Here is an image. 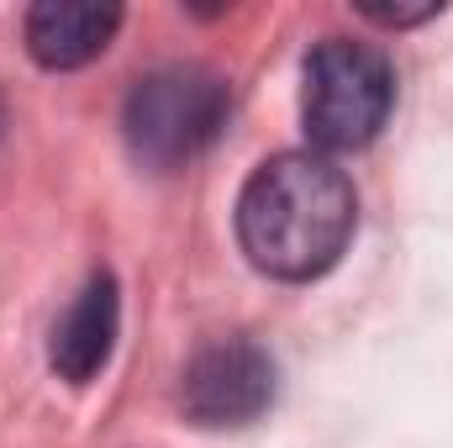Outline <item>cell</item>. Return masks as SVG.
<instances>
[{"instance_id": "cell-7", "label": "cell", "mask_w": 453, "mask_h": 448, "mask_svg": "<svg viewBox=\"0 0 453 448\" xmlns=\"http://www.w3.org/2000/svg\"><path fill=\"white\" fill-rule=\"evenodd\" d=\"M0 132H5V106H0Z\"/></svg>"}, {"instance_id": "cell-3", "label": "cell", "mask_w": 453, "mask_h": 448, "mask_svg": "<svg viewBox=\"0 0 453 448\" xmlns=\"http://www.w3.org/2000/svg\"><path fill=\"white\" fill-rule=\"evenodd\" d=\"M395 106V74L385 64L380 48L353 42V37H327L311 58H306V132L322 148H364L385 116Z\"/></svg>"}, {"instance_id": "cell-2", "label": "cell", "mask_w": 453, "mask_h": 448, "mask_svg": "<svg viewBox=\"0 0 453 448\" xmlns=\"http://www.w3.org/2000/svg\"><path fill=\"white\" fill-rule=\"evenodd\" d=\"M222 121H226V85L211 69H196V64H174V69H158V74L137 80L132 96H127V112H121L127 148L148 169L190 164L196 153L211 148Z\"/></svg>"}, {"instance_id": "cell-6", "label": "cell", "mask_w": 453, "mask_h": 448, "mask_svg": "<svg viewBox=\"0 0 453 448\" xmlns=\"http://www.w3.org/2000/svg\"><path fill=\"white\" fill-rule=\"evenodd\" d=\"M121 27L116 5L96 0H48L27 11V48L42 69H80L96 53H106V42Z\"/></svg>"}, {"instance_id": "cell-5", "label": "cell", "mask_w": 453, "mask_h": 448, "mask_svg": "<svg viewBox=\"0 0 453 448\" xmlns=\"http://www.w3.org/2000/svg\"><path fill=\"white\" fill-rule=\"evenodd\" d=\"M116 322H121V301H116L111 274H90L85 290L69 301V312L53 322L48 359L69 385H90L116 348Z\"/></svg>"}, {"instance_id": "cell-4", "label": "cell", "mask_w": 453, "mask_h": 448, "mask_svg": "<svg viewBox=\"0 0 453 448\" xmlns=\"http://www.w3.org/2000/svg\"><path fill=\"white\" fill-rule=\"evenodd\" d=\"M180 401L201 428H242L274 401V359L248 337H217L185 364Z\"/></svg>"}, {"instance_id": "cell-1", "label": "cell", "mask_w": 453, "mask_h": 448, "mask_svg": "<svg viewBox=\"0 0 453 448\" xmlns=\"http://www.w3.org/2000/svg\"><path fill=\"white\" fill-rule=\"evenodd\" d=\"M353 185L322 153H280L253 169L237 201L242 253L274 280H317L353 237Z\"/></svg>"}]
</instances>
